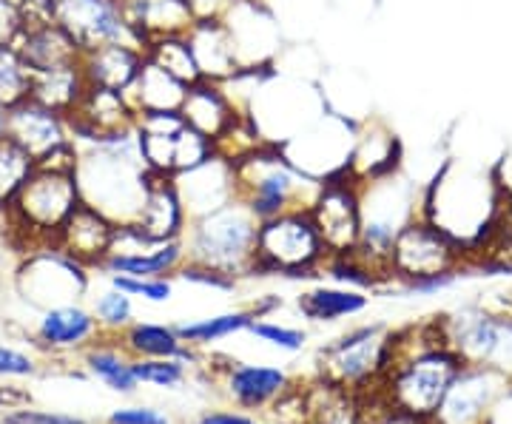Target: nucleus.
<instances>
[{"label": "nucleus", "mask_w": 512, "mask_h": 424, "mask_svg": "<svg viewBox=\"0 0 512 424\" xmlns=\"http://www.w3.org/2000/svg\"><path fill=\"white\" fill-rule=\"evenodd\" d=\"M74 177L80 203L97 208L114 225H134L154 174L148 171L131 129L77 146Z\"/></svg>", "instance_id": "f257e3e1"}, {"label": "nucleus", "mask_w": 512, "mask_h": 424, "mask_svg": "<svg viewBox=\"0 0 512 424\" xmlns=\"http://www.w3.org/2000/svg\"><path fill=\"white\" fill-rule=\"evenodd\" d=\"M501 203L504 194L495 174L447 160L427 197L421 200V214L467 251L478 242L490 240Z\"/></svg>", "instance_id": "f03ea898"}, {"label": "nucleus", "mask_w": 512, "mask_h": 424, "mask_svg": "<svg viewBox=\"0 0 512 424\" xmlns=\"http://www.w3.org/2000/svg\"><path fill=\"white\" fill-rule=\"evenodd\" d=\"M464 368L467 365L461 362V356L441 339L436 322V336L419 342L416 351L404 356L390 348V368L384 373V399L402 413L433 419L453 379Z\"/></svg>", "instance_id": "7ed1b4c3"}, {"label": "nucleus", "mask_w": 512, "mask_h": 424, "mask_svg": "<svg viewBox=\"0 0 512 424\" xmlns=\"http://www.w3.org/2000/svg\"><path fill=\"white\" fill-rule=\"evenodd\" d=\"M237 197L251 208L256 220L265 222L285 211L311 208L322 183L305 174L274 143L254 148L234 160Z\"/></svg>", "instance_id": "20e7f679"}, {"label": "nucleus", "mask_w": 512, "mask_h": 424, "mask_svg": "<svg viewBox=\"0 0 512 424\" xmlns=\"http://www.w3.org/2000/svg\"><path fill=\"white\" fill-rule=\"evenodd\" d=\"M259 220L251 208L234 200L211 214L188 220L183 231L185 257L225 279L254 274Z\"/></svg>", "instance_id": "39448f33"}, {"label": "nucleus", "mask_w": 512, "mask_h": 424, "mask_svg": "<svg viewBox=\"0 0 512 424\" xmlns=\"http://www.w3.org/2000/svg\"><path fill=\"white\" fill-rule=\"evenodd\" d=\"M77 166V146H66L52 157L40 160L20 185L12 203L6 205L12 217L37 237H52L57 240L60 228L72 217L80 205V188L74 177Z\"/></svg>", "instance_id": "423d86ee"}, {"label": "nucleus", "mask_w": 512, "mask_h": 424, "mask_svg": "<svg viewBox=\"0 0 512 424\" xmlns=\"http://www.w3.org/2000/svg\"><path fill=\"white\" fill-rule=\"evenodd\" d=\"M328 251L313 225L311 208L285 211L279 217L259 222L256 234L254 274H285L302 277L325 265Z\"/></svg>", "instance_id": "0eeeda50"}, {"label": "nucleus", "mask_w": 512, "mask_h": 424, "mask_svg": "<svg viewBox=\"0 0 512 424\" xmlns=\"http://www.w3.org/2000/svg\"><path fill=\"white\" fill-rule=\"evenodd\" d=\"M134 137L151 174L177 177L202 166L217 154V146L194 131L180 111H143L137 114Z\"/></svg>", "instance_id": "6e6552de"}, {"label": "nucleus", "mask_w": 512, "mask_h": 424, "mask_svg": "<svg viewBox=\"0 0 512 424\" xmlns=\"http://www.w3.org/2000/svg\"><path fill=\"white\" fill-rule=\"evenodd\" d=\"M467 251L450 240L441 228L419 214L399 231L393 242V257H390V271L402 282H416L427 277H444V274H458L464 265Z\"/></svg>", "instance_id": "1a4fd4ad"}, {"label": "nucleus", "mask_w": 512, "mask_h": 424, "mask_svg": "<svg viewBox=\"0 0 512 424\" xmlns=\"http://www.w3.org/2000/svg\"><path fill=\"white\" fill-rule=\"evenodd\" d=\"M55 23L72 37L80 52H92L109 43L146 49V40L128 23L120 0H55Z\"/></svg>", "instance_id": "9d476101"}, {"label": "nucleus", "mask_w": 512, "mask_h": 424, "mask_svg": "<svg viewBox=\"0 0 512 424\" xmlns=\"http://www.w3.org/2000/svg\"><path fill=\"white\" fill-rule=\"evenodd\" d=\"M311 217L328 257L353 254L362 234V203H359V183L348 171L322 183L311 205Z\"/></svg>", "instance_id": "9b49d317"}, {"label": "nucleus", "mask_w": 512, "mask_h": 424, "mask_svg": "<svg viewBox=\"0 0 512 424\" xmlns=\"http://www.w3.org/2000/svg\"><path fill=\"white\" fill-rule=\"evenodd\" d=\"M390 348H393V336H387L379 325L345 333L325 353L328 382L336 388H356L376 379L379 373H387Z\"/></svg>", "instance_id": "f8f14e48"}, {"label": "nucleus", "mask_w": 512, "mask_h": 424, "mask_svg": "<svg viewBox=\"0 0 512 424\" xmlns=\"http://www.w3.org/2000/svg\"><path fill=\"white\" fill-rule=\"evenodd\" d=\"M510 385V376L495 368H467L453 379L444 402L430 419L433 424H481L484 413L493 407L498 393Z\"/></svg>", "instance_id": "ddd939ff"}, {"label": "nucleus", "mask_w": 512, "mask_h": 424, "mask_svg": "<svg viewBox=\"0 0 512 424\" xmlns=\"http://www.w3.org/2000/svg\"><path fill=\"white\" fill-rule=\"evenodd\" d=\"M66 117H69L74 146L123 134V131L134 129V123H137V111L128 103L126 94L97 89V86H89L86 94L80 97V103Z\"/></svg>", "instance_id": "4468645a"}, {"label": "nucleus", "mask_w": 512, "mask_h": 424, "mask_svg": "<svg viewBox=\"0 0 512 424\" xmlns=\"http://www.w3.org/2000/svg\"><path fill=\"white\" fill-rule=\"evenodd\" d=\"M6 134L23 151H29L35 157V163L52 157V154L74 143L72 131H69V117L43 106V103H37L35 97H29V100H23V103L9 109Z\"/></svg>", "instance_id": "2eb2a0df"}, {"label": "nucleus", "mask_w": 512, "mask_h": 424, "mask_svg": "<svg viewBox=\"0 0 512 424\" xmlns=\"http://www.w3.org/2000/svg\"><path fill=\"white\" fill-rule=\"evenodd\" d=\"M171 180L177 185V194H180V203H183L188 220H197L202 214H211L222 205L239 200L234 163L225 160L222 154H214L202 166L177 174Z\"/></svg>", "instance_id": "dca6fc26"}, {"label": "nucleus", "mask_w": 512, "mask_h": 424, "mask_svg": "<svg viewBox=\"0 0 512 424\" xmlns=\"http://www.w3.org/2000/svg\"><path fill=\"white\" fill-rule=\"evenodd\" d=\"M117 225L100 214L92 205H77L72 217L57 234V248L63 254L77 259L80 265H103V259L109 257L111 245H114Z\"/></svg>", "instance_id": "f3484780"}, {"label": "nucleus", "mask_w": 512, "mask_h": 424, "mask_svg": "<svg viewBox=\"0 0 512 424\" xmlns=\"http://www.w3.org/2000/svg\"><path fill=\"white\" fill-rule=\"evenodd\" d=\"M180 114H183L185 123L191 129L200 131L202 137H208L214 146L242 117V111L234 106V100L228 97L225 86L222 83H211V80H197L194 86H188Z\"/></svg>", "instance_id": "a211bd4d"}, {"label": "nucleus", "mask_w": 512, "mask_h": 424, "mask_svg": "<svg viewBox=\"0 0 512 424\" xmlns=\"http://www.w3.org/2000/svg\"><path fill=\"white\" fill-rule=\"evenodd\" d=\"M188 225L185 208L180 203L177 185L171 177L154 174L148 183L146 200L140 208V217L134 222V228L151 242H168L183 240V231Z\"/></svg>", "instance_id": "6ab92c4d"}, {"label": "nucleus", "mask_w": 512, "mask_h": 424, "mask_svg": "<svg viewBox=\"0 0 512 424\" xmlns=\"http://www.w3.org/2000/svg\"><path fill=\"white\" fill-rule=\"evenodd\" d=\"M185 37L191 43V52H194L202 80L228 83L231 77L242 72L234 37L222 20H197Z\"/></svg>", "instance_id": "aec40b11"}, {"label": "nucleus", "mask_w": 512, "mask_h": 424, "mask_svg": "<svg viewBox=\"0 0 512 424\" xmlns=\"http://www.w3.org/2000/svg\"><path fill=\"white\" fill-rule=\"evenodd\" d=\"M146 66V49L128 43H109L92 52H83V74L86 83L97 89L128 94Z\"/></svg>", "instance_id": "412c9836"}, {"label": "nucleus", "mask_w": 512, "mask_h": 424, "mask_svg": "<svg viewBox=\"0 0 512 424\" xmlns=\"http://www.w3.org/2000/svg\"><path fill=\"white\" fill-rule=\"evenodd\" d=\"M399 137L382 123H367L365 129L356 131L353 151L348 160V174L356 183H370L384 174L396 171L399 166Z\"/></svg>", "instance_id": "4be33fe9"}, {"label": "nucleus", "mask_w": 512, "mask_h": 424, "mask_svg": "<svg viewBox=\"0 0 512 424\" xmlns=\"http://www.w3.org/2000/svg\"><path fill=\"white\" fill-rule=\"evenodd\" d=\"M128 23L143 40L165 35H188L197 23L188 0H120Z\"/></svg>", "instance_id": "5701e85b"}, {"label": "nucleus", "mask_w": 512, "mask_h": 424, "mask_svg": "<svg viewBox=\"0 0 512 424\" xmlns=\"http://www.w3.org/2000/svg\"><path fill=\"white\" fill-rule=\"evenodd\" d=\"M15 46L20 49V55L26 60V66L32 69V74L49 72L57 66H69V63L83 60V52L77 49V43L57 26L55 20L26 26Z\"/></svg>", "instance_id": "b1692460"}, {"label": "nucleus", "mask_w": 512, "mask_h": 424, "mask_svg": "<svg viewBox=\"0 0 512 424\" xmlns=\"http://www.w3.org/2000/svg\"><path fill=\"white\" fill-rule=\"evenodd\" d=\"M185 92H188V86L183 80H177L174 74H168L146 57V66L137 77V83L128 89L126 97L137 114H143V111H180Z\"/></svg>", "instance_id": "393cba45"}, {"label": "nucleus", "mask_w": 512, "mask_h": 424, "mask_svg": "<svg viewBox=\"0 0 512 424\" xmlns=\"http://www.w3.org/2000/svg\"><path fill=\"white\" fill-rule=\"evenodd\" d=\"M86 89H89V83L83 74V60L32 74V97L60 114H69L80 103Z\"/></svg>", "instance_id": "a878e982"}, {"label": "nucleus", "mask_w": 512, "mask_h": 424, "mask_svg": "<svg viewBox=\"0 0 512 424\" xmlns=\"http://www.w3.org/2000/svg\"><path fill=\"white\" fill-rule=\"evenodd\" d=\"M288 388V376L279 368H256V365H237L228 373L231 396L248 407L268 405L271 399L282 396Z\"/></svg>", "instance_id": "bb28decb"}, {"label": "nucleus", "mask_w": 512, "mask_h": 424, "mask_svg": "<svg viewBox=\"0 0 512 424\" xmlns=\"http://www.w3.org/2000/svg\"><path fill=\"white\" fill-rule=\"evenodd\" d=\"M126 348L137 359H191L188 342L177 333V328H165V325H148L137 322L131 325L123 336Z\"/></svg>", "instance_id": "cd10ccee"}, {"label": "nucleus", "mask_w": 512, "mask_h": 424, "mask_svg": "<svg viewBox=\"0 0 512 424\" xmlns=\"http://www.w3.org/2000/svg\"><path fill=\"white\" fill-rule=\"evenodd\" d=\"M367 308V296L356 288H328L319 285L308 294L299 296V311L313 322H333L342 316H353Z\"/></svg>", "instance_id": "c85d7f7f"}, {"label": "nucleus", "mask_w": 512, "mask_h": 424, "mask_svg": "<svg viewBox=\"0 0 512 424\" xmlns=\"http://www.w3.org/2000/svg\"><path fill=\"white\" fill-rule=\"evenodd\" d=\"M97 331V319L77 305L49 308L40 322V336L49 345H80Z\"/></svg>", "instance_id": "c756f323"}, {"label": "nucleus", "mask_w": 512, "mask_h": 424, "mask_svg": "<svg viewBox=\"0 0 512 424\" xmlns=\"http://www.w3.org/2000/svg\"><path fill=\"white\" fill-rule=\"evenodd\" d=\"M146 57L168 74H174L177 80H183L185 86H194L197 80H202L194 52H191V43L185 35H165L148 40Z\"/></svg>", "instance_id": "7c9ffc66"}, {"label": "nucleus", "mask_w": 512, "mask_h": 424, "mask_svg": "<svg viewBox=\"0 0 512 424\" xmlns=\"http://www.w3.org/2000/svg\"><path fill=\"white\" fill-rule=\"evenodd\" d=\"M32 97V69L20 55L18 46H0V103L18 106Z\"/></svg>", "instance_id": "2f4dec72"}, {"label": "nucleus", "mask_w": 512, "mask_h": 424, "mask_svg": "<svg viewBox=\"0 0 512 424\" xmlns=\"http://www.w3.org/2000/svg\"><path fill=\"white\" fill-rule=\"evenodd\" d=\"M35 168V157L9 137H0V208L12 203V197L18 194V188L26 183V177Z\"/></svg>", "instance_id": "473e14b6"}, {"label": "nucleus", "mask_w": 512, "mask_h": 424, "mask_svg": "<svg viewBox=\"0 0 512 424\" xmlns=\"http://www.w3.org/2000/svg\"><path fill=\"white\" fill-rule=\"evenodd\" d=\"M256 319L259 316L254 311H231V314H220L211 316V319L180 325L177 333L183 336V342H188V345H208V342H217L222 336H231V333L251 328Z\"/></svg>", "instance_id": "72a5a7b5"}, {"label": "nucleus", "mask_w": 512, "mask_h": 424, "mask_svg": "<svg viewBox=\"0 0 512 424\" xmlns=\"http://www.w3.org/2000/svg\"><path fill=\"white\" fill-rule=\"evenodd\" d=\"M89 365L92 370L103 379V382H109L114 390H128L137 388V376H134V370H131V362L123 359L117 351H94L89 356Z\"/></svg>", "instance_id": "f704fd0d"}, {"label": "nucleus", "mask_w": 512, "mask_h": 424, "mask_svg": "<svg viewBox=\"0 0 512 424\" xmlns=\"http://www.w3.org/2000/svg\"><path fill=\"white\" fill-rule=\"evenodd\" d=\"M131 370L137 382H151L171 388L183 382V362L180 359H131Z\"/></svg>", "instance_id": "c9c22d12"}, {"label": "nucleus", "mask_w": 512, "mask_h": 424, "mask_svg": "<svg viewBox=\"0 0 512 424\" xmlns=\"http://www.w3.org/2000/svg\"><path fill=\"white\" fill-rule=\"evenodd\" d=\"M111 285L128 296H143V299H148V302H165V299L171 296V282H168L165 277L140 279V277H123V274H111Z\"/></svg>", "instance_id": "e433bc0d"}, {"label": "nucleus", "mask_w": 512, "mask_h": 424, "mask_svg": "<svg viewBox=\"0 0 512 424\" xmlns=\"http://www.w3.org/2000/svg\"><path fill=\"white\" fill-rule=\"evenodd\" d=\"M131 296L123 294V291H117L114 285H111V291L97 299V322H103V325H109V328H126L131 325Z\"/></svg>", "instance_id": "4c0bfd02"}, {"label": "nucleus", "mask_w": 512, "mask_h": 424, "mask_svg": "<svg viewBox=\"0 0 512 424\" xmlns=\"http://www.w3.org/2000/svg\"><path fill=\"white\" fill-rule=\"evenodd\" d=\"M248 331L259 336L262 342L282 348V351H299L305 345V333L293 331V328H282V325H274V322H254Z\"/></svg>", "instance_id": "58836bf2"}, {"label": "nucleus", "mask_w": 512, "mask_h": 424, "mask_svg": "<svg viewBox=\"0 0 512 424\" xmlns=\"http://www.w3.org/2000/svg\"><path fill=\"white\" fill-rule=\"evenodd\" d=\"M26 23L18 0H0V46H15Z\"/></svg>", "instance_id": "ea45409f"}, {"label": "nucleus", "mask_w": 512, "mask_h": 424, "mask_svg": "<svg viewBox=\"0 0 512 424\" xmlns=\"http://www.w3.org/2000/svg\"><path fill=\"white\" fill-rule=\"evenodd\" d=\"M111 424H171L165 419L163 413L151 410V407H126V410H117L111 416Z\"/></svg>", "instance_id": "a19ab883"}, {"label": "nucleus", "mask_w": 512, "mask_h": 424, "mask_svg": "<svg viewBox=\"0 0 512 424\" xmlns=\"http://www.w3.org/2000/svg\"><path fill=\"white\" fill-rule=\"evenodd\" d=\"M6 424H86L72 416H57V413H37V410H18L6 416Z\"/></svg>", "instance_id": "79ce46f5"}, {"label": "nucleus", "mask_w": 512, "mask_h": 424, "mask_svg": "<svg viewBox=\"0 0 512 424\" xmlns=\"http://www.w3.org/2000/svg\"><path fill=\"white\" fill-rule=\"evenodd\" d=\"M237 0H188L194 20H222Z\"/></svg>", "instance_id": "37998d69"}, {"label": "nucleus", "mask_w": 512, "mask_h": 424, "mask_svg": "<svg viewBox=\"0 0 512 424\" xmlns=\"http://www.w3.org/2000/svg\"><path fill=\"white\" fill-rule=\"evenodd\" d=\"M32 373V362L18 351L0 348V376H26Z\"/></svg>", "instance_id": "c03bdc74"}, {"label": "nucleus", "mask_w": 512, "mask_h": 424, "mask_svg": "<svg viewBox=\"0 0 512 424\" xmlns=\"http://www.w3.org/2000/svg\"><path fill=\"white\" fill-rule=\"evenodd\" d=\"M356 424H365V422H359V419H356ZM370 424H433V422H430V419H419V416H410V413H402V410H396V407L384 399L382 410L373 416V422Z\"/></svg>", "instance_id": "a18cd8bd"}, {"label": "nucleus", "mask_w": 512, "mask_h": 424, "mask_svg": "<svg viewBox=\"0 0 512 424\" xmlns=\"http://www.w3.org/2000/svg\"><path fill=\"white\" fill-rule=\"evenodd\" d=\"M197 424H256V422L245 419V416H234V413H208V416H202Z\"/></svg>", "instance_id": "49530a36"}, {"label": "nucleus", "mask_w": 512, "mask_h": 424, "mask_svg": "<svg viewBox=\"0 0 512 424\" xmlns=\"http://www.w3.org/2000/svg\"><path fill=\"white\" fill-rule=\"evenodd\" d=\"M6 123H9V106L0 103V137L6 134Z\"/></svg>", "instance_id": "de8ad7c7"}, {"label": "nucleus", "mask_w": 512, "mask_h": 424, "mask_svg": "<svg viewBox=\"0 0 512 424\" xmlns=\"http://www.w3.org/2000/svg\"><path fill=\"white\" fill-rule=\"evenodd\" d=\"M23 399V393H0V402H18Z\"/></svg>", "instance_id": "09e8293b"}, {"label": "nucleus", "mask_w": 512, "mask_h": 424, "mask_svg": "<svg viewBox=\"0 0 512 424\" xmlns=\"http://www.w3.org/2000/svg\"><path fill=\"white\" fill-rule=\"evenodd\" d=\"M259 3H265V0H259Z\"/></svg>", "instance_id": "8fccbe9b"}]
</instances>
